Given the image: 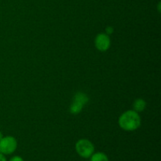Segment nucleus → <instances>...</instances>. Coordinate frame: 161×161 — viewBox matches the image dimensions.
Segmentation results:
<instances>
[{
    "label": "nucleus",
    "mask_w": 161,
    "mask_h": 161,
    "mask_svg": "<svg viewBox=\"0 0 161 161\" xmlns=\"http://www.w3.org/2000/svg\"><path fill=\"white\" fill-rule=\"evenodd\" d=\"M118 124L119 127L125 131H135L141 127L142 118L139 113L133 109L127 110L119 116Z\"/></svg>",
    "instance_id": "1"
},
{
    "label": "nucleus",
    "mask_w": 161,
    "mask_h": 161,
    "mask_svg": "<svg viewBox=\"0 0 161 161\" xmlns=\"http://www.w3.org/2000/svg\"><path fill=\"white\" fill-rule=\"evenodd\" d=\"M89 97L86 93L81 91L75 93L69 107V112L71 114L77 115L81 113L84 105L89 102Z\"/></svg>",
    "instance_id": "2"
},
{
    "label": "nucleus",
    "mask_w": 161,
    "mask_h": 161,
    "mask_svg": "<svg viewBox=\"0 0 161 161\" xmlns=\"http://www.w3.org/2000/svg\"><path fill=\"white\" fill-rule=\"evenodd\" d=\"M75 151L80 157L87 159L94 153V146L90 140L81 138L75 143Z\"/></svg>",
    "instance_id": "3"
},
{
    "label": "nucleus",
    "mask_w": 161,
    "mask_h": 161,
    "mask_svg": "<svg viewBox=\"0 0 161 161\" xmlns=\"http://www.w3.org/2000/svg\"><path fill=\"white\" fill-rule=\"evenodd\" d=\"M17 148V141L13 136H4L0 141V153L4 155L14 153Z\"/></svg>",
    "instance_id": "4"
},
{
    "label": "nucleus",
    "mask_w": 161,
    "mask_h": 161,
    "mask_svg": "<svg viewBox=\"0 0 161 161\" xmlns=\"http://www.w3.org/2000/svg\"><path fill=\"white\" fill-rule=\"evenodd\" d=\"M94 46L98 51L105 52L111 47V39L110 36L102 32L97 34L94 39Z\"/></svg>",
    "instance_id": "5"
},
{
    "label": "nucleus",
    "mask_w": 161,
    "mask_h": 161,
    "mask_svg": "<svg viewBox=\"0 0 161 161\" xmlns=\"http://www.w3.org/2000/svg\"><path fill=\"white\" fill-rule=\"evenodd\" d=\"M147 106V103L146 101L142 98H137L133 102V110L140 113H142Z\"/></svg>",
    "instance_id": "6"
},
{
    "label": "nucleus",
    "mask_w": 161,
    "mask_h": 161,
    "mask_svg": "<svg viewBox=\"0 0 161 161\" xmlns=\"http://www.w3.org/2000/svg\"><path fill=\"white\" fill-rule=\"evenodd\" d=\"M90 161H108V157L105 153H94L90 157Z\"/></svg>",
    "instance_id": "7"
},
{
    "label": "nucleus",
    "mask_w": 161,
    "mask_h": 161,
    "mask_svg": "<svg viewBox=\"0 0 161 161\" xmlns=\"http://www.w3.org/2000/svg\"><path fill=\"white\" fill-rule=\"evenodd\" d=\"M113 32H114V28H113V26H107L106 28H105V33L106 35L110 36L112 34H113Z\"/></svg>",
    "instance_id": "8"
},
{
    "label": "nucleus",
    "mask_w": 161,
    "mask_h": 161,
    "mask_svg": "<svg viewBox=\"0 0 161 161\" xmlns=\"http://www.w3.org/2000/svg\"><path fill=\"white\" fill-rule=\"evenodd\" d=\"M9 161H25V160H24V159L22 158L21 157H20V156H14V157H11Z\"/></svg>",
    "instance_id": "9"
},
{
    "label": "nucleus",
    "mask_w": 161,
    "mask_h": 161,
    "mask_svg": "<svg viewBox=\"0 0 161 161\" xmlns=\"http://www.w3.org/2000/svg\"><path fill=\"white\" fill-rule=\"evenodd\" d=\"M0 161H7L4 154H3L2 153H0Z\"/></svg>",
    "instance_id": "10"
},
{
    "label": "nucleus",
    "mask_w": 161,
    "mask_h": 161,
    "mask_svg": "<svg viewBox=\"0 0 161 161\" xmlns=\"http://www.w3.org/2000/svg\"><path fill=\"white\" fill-rule=\"evenodd\" d=\"M160 6H161V3L160 2V3H158V6H157V9H158V12L159 13L160 12Z\"/></svg>",
    "instance_id": "11"
},
{
    "label": "nucleus",
    "mask_w": 161,
    "mask_h": 161,
    "mask_svg": "<svg viewBox=\"0 0 161 161\" xmlns=\"http://www.w3.org/2000/svg\"><path fill=\"white\" fill-rule=\"evenodd\" d=\"M3 137H4V135H3V132H2V131H0V141H1V140H2V138H3Z\"/></svg>",
    "instance_id": "12"
}]
</instances>
